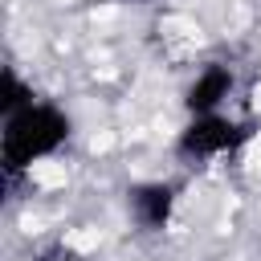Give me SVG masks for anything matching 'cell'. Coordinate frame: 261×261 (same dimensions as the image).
<instances>
[{
  "instance_id": "cell-1",
  "label": "cell",
  "mask_w": 261,
  "mask_h": 261,
  "mask_svg": "<svg viewBox=\"0 0 261 261\" xmlns=\"http://www.w3.org/2000/svg\"><path fill=\"white\" fill-rule=\"evenodd\" d=\"M73 135V118L53 106V102H33L16 114L4 118V130H0V163H4V175L16 179L24 175L33 163L57 155Z\"/></svg>"
},
{
  "instance_id": "cell-2",
  "label": "cell",
  "mask_w": 261,
  "mask_h": 261,
  "mask_svg": "<svg viewBox=\"0 0 261 261\" xmlns=\"http://www.w3.org/2000/svg\"><path fill=\"white\" fill-rule=\"evenodd\" d=\"M249 122H237L228 114H196L184 122V130L175 135V155L184 163H212V159H228L249 143Z\"/></svg>"
},
{
  "instance_id": "cell-3",
  "label": "cell",
  "mask_w": 261,
  "mask_h": 261,
  "mask_svg": "<svg viewBox=\"0 0 261 261\" xmlns=\"http://www.w3.org/2000/svg\"><path fill=\"white\" fill-rule=\"evenodd\" d=\"M175 204H179V188L167 179H147L126 188V212L143 232H163L175 216Z\"/></svg>"
},
{
  "instance_id": "cell-4",
  "label": "cell",
  "mask_w": 261,
  "mask_h": 261,
  "mask_svg": "<svg viewBox=\"0 0 261 261\" xmlns=\"http://www.w3.org/2000/svg\"><path fill=\"white\" fill-rule=\"evenodd\" d=\"M232 86H237L232 65H224V61L204 65V69L188 82V90H184V110H188V118H196V114H220V106L228 102Z\"/></svg>"
},
{
  "instance_id": "cell-5",
  "label": "cell",
  "mask_w": 261,
  "mask_h": 261,
  "mask_svg": "<svg viewBox=\"0 0 261 261\" xmlns=\"http://www.w3.org/2000/svg\"><path fill=\"white\" fill-rule=\"evenodd\" d=\"M37 98H33V86L16 73V69H4V86H0V114L8 118V114H16V110H24V106H33Z\"/></svg>"
},
{
  "instance_id": "cell-6",
  "label": "cell",
  "mask_w": 261,
  "mask_h": 261,
  "mask_svg": "<svg viewBox=\"0 0 261 261\" xmlns=\"http://www.w3.org/2000/svg\"><path fill=\"white\" fill-rule=\"evenodd\" d=\"M122 4H151V0H122Z\"/></svg>"
}]
</instances>
